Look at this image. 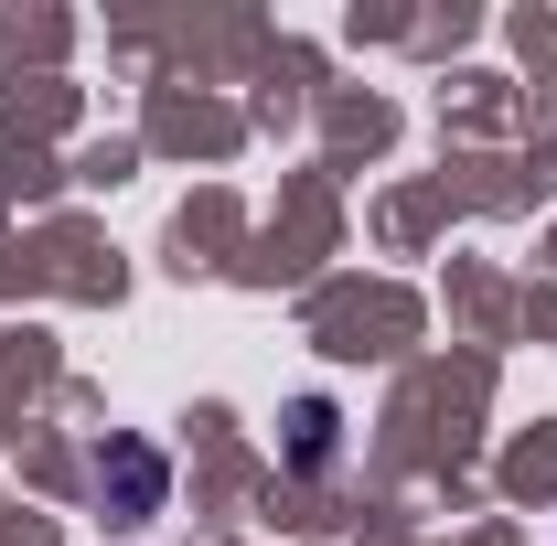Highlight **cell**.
Wrapping results in <instances>:
<instances>
[{
  "label": "cell",
  "mask_w": 557,
  "mask_h": 546,
  "mask_svg": "<svg viewBox=\"0 0 557 546\" xmlns=\"http://www.w3.org/2000/svg\"><path fill=\"white\" fill-rule=\"evenodd\" d=\"M86 493H97L119 525H150V514H161V493H172V461H161L150 439H129V429H108V439L86 450Z\"/></svg>",
  "instance_id": "cell-1"
},
{
  "label": "cell",
  "mask_w": 557,
  "mask_h": 546,
  "mask_svg": "<svg viewBox=\"0 0 557 546\" xmlns=\"http://www.w3.org/2000/svg\"><path fill=\"white\" fill-rule=\"evenodd\" d=\"M289 461H300V472L333 461V397H300V408H289Z\"/></svg>",
  "instance_id": "cell-2"
}]
</instances>
